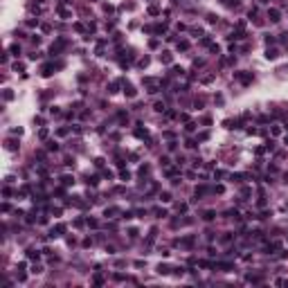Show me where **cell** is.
Here are the masks:
<instances>
[{
    "mask_svg": "<svg viewBox=\"0 0 288 288\" xmlns=\"http://www.w3.org/2000/svg\"><path fill=\"white\" fill-rule=\"evenodd\" d=\"M284 142H286V146H288V135H286V140H284Z\"/></svg>",
    "mask_w": 288,
    "mask_h": 288,
    "instance_id": "cell-38",
    "label": "cell"
},
{
    "mask_svg": "<svg viewBox=\"0 0 288 288\" xmlns=\"http://www.w3.org/2000/svg\"><path fill=\"white\" fill-rule=\"evenodd\" d=\"M38 137H41V140H45V137H47V128H41V131H38Z\"/></svg>",
    "mask_w": 288,
    "mask_h": 288,
    "instance_id": "cell-28",
    "label": "cell"
},
{
    "mask_svg": "<svg viewBox=\"0 0 288 288\" xmlns=\"http://www.w3.org/2000/svg\"><path fill=\"white\" fill-rule=\"evenodd\" d=\"M153 212L158 214V216H160V218H162V216H167V209H153Z\"/></svg>",
    "mask_w": 288,
    "mask_h": 288,
    "instance_id": "cell-34",
    "label": "cell"
},
{
    "mask_svg": "<svg viewBox=\"0 0 288 288\" xmlns=\"http://www.w3.org/2000/svg\"><path fill=\"white\" fill-rule=\"evenodd\" d=\"M61 182H63V185H72V182H74V178H72V176H63V178H61Z\"/></svg>",
    "mask_w": 288,
    "mask_h": 288,
    "instance_id": "cell-18",
    "label": "cell"
},
{
    "mask_svg": "<svg viewBox=\"0 0 288 288\" xmlns=\"http://www.w3.org/2000/svg\"><path fill=\"white\" fill-rule=\"evenodd\" d=\"M135 135H137V137H146L149 133H146V131H142V128H137V131H135Z\"/></svg>",
    "mask_w": 288,
    "mask_h": 288,
    "instance_id": "cell-29",
    "label": "cell"
},
{
    "mask_svg": "<svg viewBox=\"0 0 288 288\" xmlns=\"http://www.w3.org/2000/svg\"><path fill=\"white\" fill-rule=\"evenodd\" d=\"M115 214H119V209H117V207H108V209L104 212V216L108 218V216H115Z\"/></svg>",
    "mask_w": 288,
    "mask_h": 288,
    "instance_id": "cell-11",
    "label": "cell"
},
{
    "mask_svg": "<svg viewBox=\"0 0 288 288\" xmlns=\"http://www.w3.org/2000/svg\"><path fill=\"white\" fill-rule=\"evenodd\" d=\"M65 45H68V41H65V38H59V41H56V45H52L50 54H59V50H61V47H65Z\"/></svg>",
    "mask_w": 288,
    "mask_h": 288,
    "instance_id": "cell-2",
    "label": "cell"
},
{
    "mask_svg": "<svg viewBox=\"0 0 288 288\" xmlns=\"http://www.w3.org/2000/svg\"><path fill=\"white\" fill-rule=\"evenodd\" d=\"M155 110H158V113H162V110H164V104H162V102H155Z\"/></svg>",
    "mask_w": 288,
    "mask_h": 288,
    "instance_id": "cell-31",
    "label": "cell"
},
{
    "mask_svg": "<svg viewBox=\"0 0 288 288\" xmlns=\"http://www.w3.org/2000/svg\"><path fill=\"white\" fill-rule=\"evenodd\" d=\"M169 162H171V160H169V158H167V155H164V158H160V164H162V167H167Z\"/></svg>",
    "mask_w": 288,
    "mask_h": 288,
    "instance_id": "cell-32",
    "label": "cell"
},
{
    "mask_svg": "<svg viewBox=\"0 0 288 288\" xmlns=\"http://www.w3.org/2000/svg\"><path fill=\"white\" fill-rule=\"evenodd\" d=\"M14 70H16V72H23V70H25V65H23V63H16V65H14Z\"/></svg>",
    "mask_w": 288,
    "mask_h": 288,
    "instance_id": "cell-33",
    "label": "cell"
},
{
    "mask_svg": "<svg viewBox=\"0 0 288 288\" xmlns=\"http://www.w3.org/2000/svg\"><path fill=\"white\" fill-rule=\"evenodd\" d=\"M86 182H88V185H93V187H97V185H99V178H97V176H88V180H86Z\"/></svg>",
    "mask_w": 288,
    "mask_h": 288,
    "instance_id": "cell-13",
    "label": "cell"
},
{
    "mask_svg": "<svg viewBox=\"0 0 288 288\" xmlns=\"http://www.w3.org/2000/svg\"><path fill=\"white\" fill-rule=\"evenodd\" d=\"M158 272H160V275H167V272H169V268H167V266H162V263H160V266H158Z\"/></svg>",
    "mask_w": 288,
    "mask_h": 288,
    "instance_id": "cell-23",
    "label": "cell"
},
{
    "mask_svg": "<svg viewBox=\"0 0 288 288\" xmlns=\"http://www.w3.org/2000/svg\"><path fill=\"white\" fill-rule=\"evenodd\" d=\"M214 216H216V212H214V209H207V212L203 214V218H205V221H214Z\"/></svg>",
    "mask_w": 288,
    "mask_h": 288,
    "instance_id": "cell-12",
    "label": "cell"
},
{
    "mask_svg": "<svg viewBox=\"0 0 288 288\" xmlns=\"http://www.w3.org/2000/svg\"><path fill=\"white\" fill-rule=\"evenodd\" d=\"M149 14H151V16H158V14H160V9L153 5V7H149Z\"/></svg>",
    "mask_w": 288,
    "mask_h": 288,
    "instance_id": "cell-22",
    "label": "cell"
},
{
    "mask_svg": "<svg viewBox=\"0 0 288 288\" xmlns=\"http://www.w3.org/2000/svg\"><path fill=\"white\" fill-rule=\"evenodd\" d=\"M160 200H162V203H169V200H171V194H169V191L160 194Z\"/></svg>",
    "mask_w": 288,
    "mask_h": 288,
    "instance_id": "cell-19",
    "label": "cell"
},
{
    "mask_svg": "<svg viewBox=\"0 0 288 288\" xmlns=\"http://www.w3.org/2000/svg\"><path fill=\"white\" fill-rule=\"evenodd\" d=\"M27 259H38V252L36 250H27Z\"/></svg>",
    "mask_w": 288,
    "mask_h": 288,
    "instance_id": "cell-21",
    "label": "cell"
},
{
    "mask_svg": "<svg viewBox=\"0 0 288 288\" xmlns=\"http://www.w3.org/2000/svg\"><path fill=\"white\" fill-rule=\"evenodd\" d=\"M124 93H126V97H135V95H137V90H135V88H133L131 83H126V86H124Z\"/></svg>",
    "mask_w": 288,
    "mask_h": 288,
    "instance_id": "cell-5",
    "label": "cell"
},
{
    "mask_svg": "<svg viewBox=\"0 0 288 288\" xmlns=\"http://www.w3.org/2000/svg\"><path fill=\"white\" fill-rule=\"evenodd\" d=\"M225 216H227V218H237V221L241 218V214H239L237 209H227V212H225Z\"/></svg>",
    "mask_w": 288,
    "mask_h": 288,
    "instance_id": "cell-9",
    "label": "cell"
},
{
    "mask_svg": "<svg viewBox=\"0 0 288 288\" xmlns=\"http://www.w3.org/2000/svg\"><path fill=\"white\" fill-rule=\"evenodd\" d=\"M47 149H50V151H59V144H56V142H50V144H47Z\"/></svg>",
    "mask_w": 288,
    "mask_h": 288,
    "instance_id": "cell-24",
    "label": "cell"
},
{
    "mask_svg": "<svg viewBox=\"0 0 288 288\" xmlns=\"http://www.w3.org/2000/svg\"><path fill=\"white\" fill-rule=\"evenodd\" d=\"M117 88H119V83H110L108 86V93H117Z\"/></svg>",
    "mask_w": 288,
    "mask_h": 288,
    "instance_id": "cell-27",
    "label": "cell"
},
{
    "mask_svg": "<svg viewBox=\"0 0 288 288\" xmlns=\"http://www.w3.org/2000/svg\"><path fill=\"white\" fill-rule=\"evenodd\" d=\"M178 212H187V203H180L178 205Z\"/></svg>",
    "mask_w": 288,
    "mask_h": 288,
    "instance_id": "cell-37",
    "label": "cell"
},
{
    "mask_svg": "<svg viewBox=\"0 0 288 288\" xmlns=\"http://www.w3.org/2000/svg\"><path fill=\"white\" fill-rule=\"evenodd\" d=\"M277 56H279V52H277V50H268V52H266V59H268V61H275Z\"/></svg>",
    "mask_w": 288,
    "mask_h": 288,
    "instance_id": "cell-7",
    "label": "cell"
},
{
    "mask_svg": "<svg viewBox=\"0 0 288 288\" xmlns=\"http://www.w3.org/2000/svg\"><path fill=\"white\" fill-rule=\"evenodd\" d=\"M266 43H268V45H272V43H275V36L268 34V36H266Z\"/></svg>",
    "mask_w": 288,
    "mask_h": 288,
    "instance_id": "cell-36",
    "label": "cell"
},
{
    "mask_svg": "<svg viewBox=\"0 0 288 288\" xmlns=\"http://www.w3.org/2000/svg\"><path fill=\"white\" fill-rule=\"evenodd\" d=\"M122 218H126V221L133 218V212H124V214H122Z\"/></svg>",
    "mask_w": 288,
    "mask_h": 288,
    "instance_id": "cell-35",
    "label": "cell"
},
{
    "mask_svg": "<svg viewBox=\"0 0 288 288\" xmlns=\"http://www.w3.org/2000/svg\"><path fill=\"white\" fill-rule=\"evenodd\" d=\"M5 144H7V149H9V151H16V149H18V142H16V140H7Z\"/></svg>",
    "mask_w": 288,
    "mask_h": 288,
    "instance_id": "cell-10",
    "label": "cell"
},
{
    "mask_svg": "<svg viewBox=\"0 0 288 288\" xmlns=\"http://www.w3.org/2000/svg\"><path fill=\"white\" fill-rule=\"evenodd\" d=\"M164 29H167V25H155V27H153V32H155V34H162Z\"/></svg>",
    "mask_w": 288,
    "mask_h": 288,
    "instance_id": "cell-20",
    "label": "cell"
},
{
    "mask_svg": "<svg viewBox=\"0 0 288 288\" xmlns=\"http://www.w3.org/2000/svg\"><path fill=\"white\" fill-rule=\"evenodd\" d=\"M178 243H180V246H185V248H191V246H194V237H185V239H180Z\"/></svg>",
    "mask_w": 288,
    "mask_h": 288,
    "instance_id": "cell-4",
    "label": "cell"
},
{
    "mask_svg": "<svg viewBox=\"0 0 288 288\" xmlns=\"http://www.w3.org/2000/svg\"><path fill=\"white\" fill-rule=\"evenodd\" d=\"M234 79L241 81L243 86H248V83H252V72H234Z\"/></svg>",
    "mask_w": 288,
    "mask_h": 288,
    "instance_id": "cell-1",
    "label": "cell"
},
{
    "mask_svg": "<svg viewBox=\"0 0 288 288\" xmlns=\"http://www.w3.org/2000/svg\"><path fill=\"white\" fill-rule=\"evenodd\" d=\"M2 97H5V102H11V99H14V93H11V90H5Z\"/></svg>",
    "mask_w": 288,
    "mask_h": 288,
    "instance_id": "cell-17",
    "label": "cell"
},
{
    "mask_svg": "<svg viewBox=\"0 0 288 288\" xmlns=\"http://www.w3.org/2000/svg\"><path fill=\"white\" fill-rule=\"evenodd\" d=\"M52 70H54V65H52V63H47V65H43V72H41V74H43V77H50Z\"/></svg>",
    "mask_w": 288,
    "mask_h": 288,
    "instance_id": "cell-8",
    "label": "cell"
},
{
    "mask_svg": "<svg viewBox=\"0 0 288 288\" xmlns=\"http://www.w3.org/2000/svg\"><path fill=\"white\" fill-rule=\"evenodd\" d=\"M216 268H221L223 272H227V270H232V263H216Z\"/></svg>",
    "mask_w": 288,
    "mask_h": 288,
    "instance_id": "cell-14",
    "label": "cell"
},
{
    "mask_svg": "<svg viewBox=\"0 0 288 288\" xmlns=\"http://www.w3.org/2000/svg\"><path fill=\"white\" fill-rule=\"evenodd\" d=\"M9 52H11L14 56H18V54H20V45H11V47H9Z\"/></svg>",
    "mask_w": 288,
    "mask_h": 288,
    "instance_id": "cell-16",
    "label": "cell"
},
{
    "mask_svg": "<svg viewBox=\"0 0 288 288\" xmlns=\"http://www.w3.org/2000/svg\"><path fill=\"white\" fill-rule=\"evenodd\" d=\"M227 38L230 41H241V38H246V34H243V32H232Z\"/></svg>",
    "mask_w": 288,
    "mask_h": 288,
    "instance_id": "cell-6",
    "label": "cell"
},
{
    "mask_svg": "<svg viewBox=\"0 0 288 288\" xmlns=\"http://www.w3.org/2000/svg\"><path fill=\"white\" fill-rule=\"evenodd\" d=\"M268 18H270L272 23H279V20H281V14H279V9H268Z\"/></svg>",
    "mask_w": 288,
    "mask_h": 288,
    "instance_id": "cell-3",
    "label": "cell"
},
{
    "mask_svg": "<svg viewBox=\"0 0 288 288\" xmlns=\"http://www.w3.org/2000/svg\"><path fill=\"white\" fill-rule=\"evenodd\" d=\"M144 173H149V164H142V167H140V176H144Z\"/></svg>",
    "mask_w": 288,
    "mask_h": 288,
    "instance_id": "cell-30",
    "label": "cell"
},
{
    "mask_svg": "<svg viewBox=\"0 0 288 288\" xmlns=\"http://www.w3.org/2000/svg\"><path fill=\"white\" fill-rule=\"evenodd\" d=\"M162 61H164V63H171V54H169V52H164V54H162Z\"/></svg>",
    "mask_w": 288,
    "mask_h": 288,
    "instance_id": "cell-25",
    "label": "cell"
},
{
    "mask_svg": "<svg viewBox=\"0 0 288 288\" xmlns=\"http://www.w3.org/2000/svg\"><path fill=\"white\" fill-rule=\"evenodd\" d=\"M178 50H189V41H178Z\"/></svg>",
    "mask_w": 288,
    "mask_h": 288,
    "instance_id": "cell-15",
    "label": "cell"
},
{
    "mask_svg": "<svg viewBox=\"0 0 288 288\" xmlns=\"http://www.w3.org/2000/svg\"><path fill=\"white\" fill-rule=\"evenodd\" d=\"M149 65V56H144V59H140V68H146Z\"/></svg>",
    "mask_w": 288,
    "mask_h": 288,
    "instance_id": "cell-26",
    "label": "cell"
}]
</instances>
